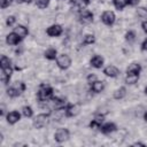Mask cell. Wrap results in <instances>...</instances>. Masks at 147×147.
Listing matches in <instances>:
<instances>
[{"label":"cell","mask_w":147,"mask_h":147,"mask_svg":"<svg viewBox=\"0 0 147 147\" xmlns=\"http://www.w3.org/2000/svg\"><path fill=\"white\" fill-rule=\"evenodd\" d=\"M53 94H54L53 87L46 84H41L37 92V99L39 102H47L53 99Z\"/></svg>","instance_id":"1"},{"label":"cell","mask_w":147,"mask_h":147,"mask_svg":"<svg viewBox=\"0 0 147 147\" xmlns=\"http://www.w3.org/2000/svg\"><path fill=\"white\" fill-rule=\"evenodd\" d=\"M49 116H51V113H41V114H38L37 116L33 117L32 119V125L34 129H41L44 126H46L49 122Z\"/></svg>","instance_id":"2"},{"label":"cell","mask_w":147,"mask_h":147,"mask_svg":"<svg viewBox=\"0 0 147 147\" xmlns=\"http://www.w3.org/2000/svg\"><path fill=\"white\" fill-rule=\"evenodd\" d=\"M25 91V84L23 82H17L15 85L9 86L7 88V95L9 98H17Z\"/></svg>","instance_id":"3"},{"label":"cell","mask_w":147,"mask_h":147,"mask_svg":"<svg viewBox=\"0 0 147 147\" xmlns=\"http://www.w3.org/2000/svg\"><path fill=\"white\" fill-rule=\"evenodd\" d=\"M0 68H1V74L11 77L13 75V67H11V61L8 56L2 55L0 59Z\"/></svg>","instance_id":"4"},{"label":"cell","mask_w":147,"mask_h":147,"mask_svg":"<svg viewBox=\"0 0 147 147\" xmlns=\"http://www.w3.org/2000/svg\"><path fill=\"white\" fill-rule=\"evenodd\" d=\"M69 138H70V131L67 127H60L54 133V140L59 144L67 141Z\"/></svg>","instance_id":"5"},{"label":"cell","mask_w":147,"mask_h":147,"mask_svg":"<svg viewBox=\"0 0 147 147\" xmlns=\"http://www.w3.org/2000/svg\"><path fill=\"white\" fill-rule=\"evenodd\" d=\"M56 64L60 69L65 70L71 65V57L68 54H60L56 57Z\"/></svg>","instance_id":"6"},{"label":"cell","mask_w":147,"mask_h":147,"mask_svg":"<svg viewBox=\"0 0 147 147\" xmlns=\"http://www.w3.org/2000/svg\"><path fill=\"white\" fill-rule=\"evenodd\" d=\"M93 17H94V15H93L92 11H90L87 9H84V10L80 11V14L78 16V21H79L80 24L86 25V24H91L93 22Z\"/></svg>","instance_id":"7"},{"label":"cell","mask_w":147,"mask_h":147,"mask_svg":"<svg viewBox=\"0 0 147 147\" xmlns=\"http://www.w3.org/2000/svg\"><path fill=\"white\" fill-rule=\"evenodd\" d=\"M101 21H102L103 24H106L108 26H111L116 21V15L113 10H106L101 15Z\"/></svg>","instance_id":"8"},{"label":"cell","mask_w":147,"mask_h":147,"mask_svg":"<svg viewBox=\"0 0 147 147\" xmlns=\"http://www.w3.org/2000/svg\"><path fill=\"white\" fill-rule=\"evenodd\" d=\"M62 32H63V29L60 24H53L46 29V33L49 37H59L62 34Z\"/></svg>","instance_id":"9"},{"label":"cell","mask_w":147,"mask_h":147,"mask_svg":"<svg viewBox=\"0 0 147 147\" xmlns=\"http://www.w3.org/2000/svg\"><path fill=\"white\" fill-rule=\"evenodd\" d=\"M79 113V107L77 105H72V103H68L64 107V116L65 117H74Z\"/></svg>","instance_id":"10"},{"label":"cell","mask_w":147,"mask_h":147,"mask_svg":"<svg viewBox=\"0 0 147 147\" xmlns=\"http://www.w3.org/2000/svg\"><path fill=\"white\" fill-rule=\"evenodd\" d=\"M20 119H21V114H20V111H17V110H11V111H9V113L6 115V121H7V123L10 124V125L16 124Z\"/></svg>","instance_id":"11"},{"label":"cell","mask_w":147,"mask_h":147,"mask_svg":"<svg viewBox=\"0 0 147 147\" xmlns=\"http://www.w3.org/2000/svg\"><path fill=\"white\" fill-rule=\"evenodd\" d=\"M99 130H100L101 133H103V134H110V133H113V132H115V131L117 130V126H116V124L113 123V122H107V123L102 124Z\"/></svg>","instance_id":"12"},{"label":"cell","mask_w":147,"mask_h":147,"mask_svg":"<svg viewBox=\"0 0 147 147\" xmlns=\"http://www.w3.org/2000/svg\"><path fill=\"white\" fill-rule=\"evenodd\" d=\"M21 40H22V38L16 33V32H10V33H8L7 34V37H6V42L8 44V45H11V46H15V45H18L20 42H21Z\"/></svg>","instance_id":"13"},{"label":"cell","mask_w":147,"mask_h":147,"mask_svg":"<svg viewBox=\"0 0 147 147\" xmlns=\"http://www.w3.org/2000/svg\"><path fill=\"white\" fill-rule=\"evenodd\" d=\"M103 74L107 76V77H110V78H115L119 75V69L113 64H109L107 65L105 69H103Z\"/></svg>","instance_id":"14"},{"label":"cell","mask_w":147,"mask_h":147,"mask_svg":"<svg viewBox=\"0 0 147 147\" xmlns=\"http://www.w3.org/2000/svg\"><path fill=\"white\" fill-rule=\"evenodd\" d=\"M90 63H91V65H92L93 68H95V69H101V68L103 67V64H105V60H103V57H102L101 55H94V56H92V59L90 60Z\"/></svg>","instance_id":"15"},{"label":"cell","mask_w":147,"mask_h":147,"mask_svg":"<svg viewBox=\"0 0 147 147\" xmlns=\"http://www.w3.org/2000/svg\"><path fill=\"white\" fill-rule=\"evenodd\" d=\"M140 71H141V65L139 63H131L127 69H126V75H134V76H140Z\"/></svg>","instance_id":"16"},{"label":"cell","mask_w":147,"mask_h":147,"mask_svg":"<svg viewBox=\"0 0 147 147\" xmlns=\"http://www.w3.org/2000/svg\"><path fill=\"white\" fill-rule=\"evenodd\" d=\"M52 101L55 109H63L67 106V99L63 96H53Z\"/></svg>","instance_id":"17"},{"label":"cell","mask_w":147,"mask_h":147,"mask_svg":"<svg viewBox=\"0 0 147 147\" xmlns=\"http://www.w3.org/2000/svg\"><path fill=\"white\" fill-rule=\"evenodd\" d=\"M91 85V90L94 92V93H101L103 90H105V82L103 80H99L96 79L95 82H93Z\"/></svg>","instance_id":"18"},{"label":"cell","mask_w":147,"mask_h":147,"mask_svg":"<svg viewBox=\"0 0 147 147\" xmlns=\"http://www.w3.org/2000/svg\"><path fill=\"white\" fill-rule=\"evenodd\" d=\"M71 6L78 8V9H85L90 5V0H70L69 1Z\"/></svg>","instance_id":"19"},{"label":"cell","mask_w":147,"mask_h":147,"mask_svg":"<svg viewBox=\"0 0 147 147\" xmlns=\"http://www.w3.org/2000/svg\"><path fill=\"white\" fill-rule=\"evenodd\" d=\"M14 32H16L22 39H24V38L29 34V30H28V28L24 26V25H22V24L16 25V26L14 28Z\"/></svg>","instance_id":"20"},{"label":"cell","mask_w":147,"mask_h":147,"mask_svg":"<svg viewBox=\"0 0 147 147\" xmlns=\"http://www.w3.org/2000/svg\"><path fill=\"white\" fill-rule=\"evenodd\" d=\"M44 56L47 59V60H56V57H57V51L55 49V48H53V47H51V48H47L46 51H45V53H44Z\"/></svg>","instance_id":"21"},{"label":"cell","mask_w":147,"mask_h":147,"mask_svg":"<svg viewBox=\"0 0 147 147\" xmlns=\"http://www.w3.org/2000/svg\"><path fill=\"white\" fill-rule=\"evenodd\" d=\"M125 95H126V88H125L124 86L118 87V88L114 92V99H116V100H122Z\"/></svg>","instance_id":"22"},{"label":"cell","mask_w":147,"mask_h":147,"mask_svg":"<svg viewBox=\"0 0 147 147\" xmlns=\"http://www.w3.org/2000/svg\"><path fill=\"white\" fill-rule=\"evenodd\" d=\"M113 5L117 10H123L127 6V0H113Z\"/></svg>","instance_id":"23"},{"label":"cell","mask_w":147,"mask_h":147,"mask_svg":"<svg viewBox=\"0 0 147 147\" xmlns=\"http://www.w3.org/2000/svg\"><path fill=\"white\" fill-rule=\"evenodd\" d=\"M21 111H22V115H23L24 117L30 118V117L33 116V110H32V108H31L30 106H23Z\"/></svg>","instance_id":"24"},{"label":"cell","mask_w":147,"mask_h":147,"mask_svg":"<svg viewBox=\"0 0 147 147\" xmlns=\"http://www.w3.org/2000/svg\"><path fill=\"white\" fill-rule=\"evenodd\" d=\"M139 80V76H134V75H126L125 76V83L129 85H133Z\"/></svg>","instance_id":"25"},{"label":"cell","mask_w":147,"mask_h":147,"mask_svg":"<svg viewBox=\"0 0 147 147\" xmlns=\"http://www.w3.org/2000/svg\"><path fill=\"white\" fill-rule=\"evenodd\" d=\"M95 41V37H94V34H91V33H88V34H85L84 36V45H92L93 42Z\"/></svg>","instance_id":"26"},{"label":"cell","mask_w":147,"mask_h":147,"mask_svg":"<svg viewBox=\"0 0 147 147\" xmlns=\"http://www.w3.org/2000/svg\"><path fill=\"white\" fill-rule=\"evenodd\" d=\"M137 15L140 18H147V8L146 7H138L137 8Z\"/></svg>","instance_id":"27"},{"label":"cell","mask_w":147,"mask_h":147,"mask_svg":"<svg viewBox=\"0 0 147 147\" xmlns=\"http://www.w3.org/2000/svg\"><path fill=\"white\" fill-rule=\"evenodd\" d=\"M36 6L40 9H45L48 5H49V0H34Z\"/></svg>","instance_id":"28"},{"label":"cell","mask_w":147,"mask_h":147,"mask_svg":"<svg viewBox=\"0 0 147 147\" xmlns=\"http://www.w3.org/2000/svg\"><path fill=\"white\" fill-rule=\"evenodd\" d=\"M125 40L129 41V42H133L136 40V33H134V31H132V30L127 31L125 33Z\"/></svg>","instance_id":"29"},{"label":"cell","mask_w":147,"mask_h":147,"mask_svg":"<svg viewBox=\"0 0 147 147\" xmlns=\"http://www.w3.org/2000/svg\"><path fill=\"white\" fill-rule=\"evenodd\" d=\"M15 22H16V17L13 16V15H9V16L6 18V24H7L8 26H13V25L15 24Z\"/></svg>","instance_id":"30"},{"label":"cell","mask_w":147,"mask_h":147,"mask_svg":"<svg viewBox=\"0 0 147 147\" xmlns=\"http://www.w3.org/2000/svg\"><path fill=\"white\" fill-rule=\"evenodd\" d=\"M13 1H14V0H0V7H1L2 9H5V8L9 7V6L13 3Z\"/></svg>","instance_id":"31"},{"label":"cell","mask_w":147,"mask_h":147,"mask_svg":"<svg viewBox=\"0 0 147 147\" xmlns=\"http://www.w3.org/2000/svg\"><path fill=\"white\" fill-rule=\"evenodd\" d=\"M98 79V77H96V75L95 74H90L87 77H86V80H87V83L88 84H92L93 82H95Z\"/></svg>","instance_id":"32"},{"label":"cell","mask_w":147,"mask_h":147,"mask_svg":"<svg viewBox=\"0 0 147 147\" xmlns=\"http://www.w3.org/2000/svg\"><path fill=\"white\" fill-rule=\"evenodd\" d=\"M139 2H140V0H127V5L129 6H133V7L138 6Z\"/></svg>","instance_id":"33"},{"label":"cell","mask_w":147,"mask_h":147,"mask_svg":"<svg viewBox=\"0 0 147 147\" xmlns=\"http://www.w3.org/2000/svg\"><path fill=\"white\" fill-rule=\"evenodd\" d=\"M141 51H144V52L147 51V38L141 42Z\"/></svg>","instance_id":"34"},{"label":"cell","mask_w":147,"mask_h":147,"mask_svg":"<svg viewBox=\"0 0 147 147\" xmlns=\"http://www.w3.org/2000/svg\"><path fill=\"white\" fill-rule=\"evenodd\" d=\"M141 28H142V30L147 33V20H146V21H144V22L141 23Z\"/></svg>","instance_id":"35"},{"label":"cell","mask_w":147,"mask_h":147,"mask_svg":"<svg viewBox=\"0 0 147 147\" xmlns=\"http://www.w3.org/2000/svg\"><path fill=\"white\" fill-rule=\"evenodd\" d=\"M133 146H146L145 144H142V142H134L133 144Z\"/></svg>","instance_id":"36"},{"label":"cell","mask_w":147,"mask_h":147,"mask_svg":"<svg viewBox=\"0 0 147 147\" xmlns=\"http://www.w3.org/2000/svg\"><path fill=\"white\" fill-rule=\"evenodd\" d=\"M20 3H22V2H26V3H29V2H31V0H17Z\"/></svg>","instance_id":"37"},{"label":"cell","mask_w":147,"mask_h":147,"mask_svg":"<svg viewBox=\"0 0 147 147\" xmlns=\"http://www.w3.org/2000/svg\"><path fill=\"white\" fill-rule=\"evenodd\" d=\"M144 119L147 122V110H146V111H145V114H144Z\"/></svg>","instance_id":"38"},{"label":"cell","mask_w":147,"mask_h":147,"mask_svg":"<svg viewBox=\"0 0 147 147\" xmlns=\"http://www.w3.org/2000/svg\"><path fill=\"white\" fill-rule=\"evenodd\" d=\"M145 94H146V95H147V86H146V87H145Z\"/></svg>","instance_id":"39"}]
</instances>
